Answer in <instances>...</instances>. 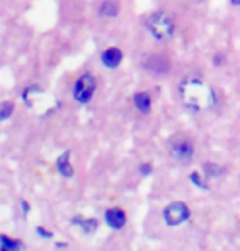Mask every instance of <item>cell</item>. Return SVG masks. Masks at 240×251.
<instances>
[{"mask_svg":"<svg viewBox=\"0 0 240 251\" xmlns=\"http://www.w3.org/2000/svg\"><path fill=\"white\" fill-rule=\"evenodd\" d=\"M183 103L191 110H204L214 103V92L202 79L191 77L181 84Z\"/></svg>","mask_w":240,"mask_h":251,"instance_id":"cell-1","label":"cell"},{"mask_svg":"<svg viewBox=\"0 0 240 251\" xmlns=\"http://www.w3.org/2000/svg\"><path fill=\"white\" fill-rule=\"evenodd\" d=\"M23 102L30 108L31 112L38 113V115H50L56 108H59V100L53 94L46 92L45 89L38 86H30L23 91Z\"/></svg>","mask_w":240,"mask_h":251,"instance_id":"cell-2","label":"cell"},{"mask_svg":"<svg viewBox=\"0 0 240 251\" xmlns=\"http://www.w3.org/2000/svg\"><path fill=\"white\" fill-rule=\"evenodd\" d=\"M145 25H147L148 31L160 41L169 40V38L173 36V33H175V23H173L168 13H164V12L152 13V15L147 18Z\"/></svg>","mask_w":240,"mask_h":251,"instance_id":"cell-3","label":"cell"},{"mask_svg":"<svg viewBox=\"0 0 240 251\" xmlns=\"http://www.w3.org/2000/svg\"><path fill=\"white\" fill-rule=\"evenodd\" d=\"M96 91V79L91 74H84L74 86V99L81 103H87Z\"/></svg>","mask_w":240,"mask_h":251,"instance_id":"cell-4","label":"cell"},{"mask_svg":"<svg viewBox=\"0 0 240 251\" xmlns=\"http://www.w3.org/2000/svg\"><path fill=\"white\" fill-rule=\"evenodd\" d=\"M164 220H166L168 225L171 226H176L183 224V222H186L187 219H189L191 215V210L189 207L185 205V203L181 202H175L171 203V205H168L166 208H164Z\"/></svg>","mask_w":240,"mask_h":251,"instance_id":"cell-5","label":"cell"},{"mask_svg":"<svg viewBox=\"0 0 240 251\" xmlns=\"http://www.w3.org/2000/svg\"><path fill=\"white\" fill-rule=\"evenodd\" d=\"M106 222H107V225L114 230L124 228V225L127 222L125 212L120 210V208H109V210L106 212Z\"/></svg>","mask_w":240,"mask_h":251,"instance_id":"cell-6","label":"cell"},{"mask_svg":"<svg viewBox=\"0 0 240 251\" xmlns=\"http://www.w3.org/2000/svg\"><path fill=\"white\" fill-rule=\"evenodd\" d=\"M143 66L155 74H164L169 68L168 61L161 56H148V59L143 61Z\"/></svg>","mask_w":240,"mask_h":251,"instance_id":"cell-7","label":"cell"},{"mask_svg":"<svg viewBox=\"0 0 240 251\" xmlns=\"http://www.w3.org/2000/svg\"><path fill=\"white\" fill-rule=\"evenodd\" d=\"M122 61V53L120 50L117 48H109L106 50L104 53H102V63H104V66H107V68H117V66L120 64Z\"/></svg>","mask_w":240,"mask_h":251,"instance_id":"cell-8","label":"cell"},{"mask_svg":"<svg viewBox=\"0 0 240 251\" xmlns=\"http://www.w3.org/2000/svg\"><path fill=\"white\" fill-rule=\"evenodd\" d=\"M171 153L173 156H176L178 159L187 161V159H191V156H192V146L189 143H186V141H183V143L173 145Z\"/></svg>","mask_w":240,"mask_h":251,"instance_id":"cell-9","label":"cell"},{"mask_svg":"<svg viewBox=\"0 0 240 251\" xmlns=\"http://www.w3.org/2000/svg\"><path fill=\"white\" fill-rule=\"evenodd\" d=\"M133 100H135L136 108H138V110L142 112V113H148L150 112V107H152V100H150V96H148L147 92L135 94Z\"/></svg>","mask_w":240,"mask_h":251,"instance_id":"cell-10","label":"cell"},{"mask_svg":"<svg viewBox=\"0 0 240 251\" xmlns=\"http://www.w3.org/2000/svg\"><path fill=\"white\" fill-rule=\"evenodd\" d=\"M69 151H66V153L63 156H59V159L56 161V166H58V169H59V173L63 174V176L66 177H71L73 176V168H71V164H69Z\"/></svg>","mask_w":240,"mask_h":251,"instance_id":"cell-11","label":"cell"},{"mask_svg":"<svg viewBox=\"0 0 240 251\" xmlns=\"http://www.w3.org/2000/svg\"><path fill=\"white\" fill-rule=\"evenodd\" d=\"M0 241H2V248L0 251H13V250H23V245L18 240H10L8 236L2 235L0 236Z\"/></svg>","mask_w":240,"mask_h":251,"instance_id":"cell-12","label":"cell"},{"mask_svg":"<svg viewBox=\"0 0 240 251\" xmlns=\"http://www.w3.org/2000/svg\"><path fill=\"white\" fill-rule=\"evenodd\" d=\"M74 224H79V226L86 231V233H94L97 230V220L89 219V220H82V219H74Z\"/></svg>","mask_w":240,"mask_h":251,"instance_id":"cell-13","label":"cell"},{"mask_svg":"<svg viewBox=\"0 0 240 251\" xmlns=\"http://www.w3.org/2000/svg\"><path fill=\"white\" fill-rule=\"evenodd\" d=\"M99 13L106 17H115L117 13H119V7H117L114 2H104L101 5V8H99Z\"/></svg>","mask_w":240,"mask_h":251,"instance_id":"cell-14","label":"cell"},{"mask_svg":"<svg viewBox=\"0 0 240 251\" xmlns=\"http://www.w3.org/2000/svg\"><path fill=\"white\" fill-rule=\"evenodd\" d=\"M13 108L15 107H13L12 102H3L2 108H0V118H2V120H7V118L13 113Z\"/></svg>","mask_w":240,"mask_h":251,"instance_id":"cell-15","label":"cell"},{"mask_svg":"<svg viewBox=\"0 0 240 251\" xmlns=\"http://www.w3.org/2000/svg\"><path fill=\"white\" fill-rule=\"evenodd\" d=\"M204 171L208 173V176H220L222 174V168L217 164H204Z\"/></svg>","mask_w":240,"mask_h":251,"instance_id":"cell-16","label":"cell"},{"mask_svg":"<svg viewBox=\"0 0 240 251\" xmlns=\"http://www.w3.org/2000/svg\"><path fill=\"white\" fill-rule=\"evenodd\" d=\"M191 181L196 184V186H199L202 189H208V184H206L204 179L201 177V174H197V173H192L191 174Z\"/></svg>","mask_w":240,"mask_h":251,"instance_id":"cell-17","label":"cell"},{"mask_svg":"<svg viewBox=\"0 0 240 251\" xmlns=\"http://www.w3.org/2000/svg\"><path fill=\"white\" fill-rule=\"evenodd\" d=\"M150 171H152V166H150V164H142V166H140V173H142L143 176L150 174Z\"/></svg>","mask_w":240,"mask_h":251,"instance_id":"cell-18","label":"cell"},{"mask_svg":"<svg viewBox=\"0 0 240 251\" xmlns=\"http://www.w3.org/2000/svg\"><path fill=\"white\" fill-rule=\"evenodd\" d=\"M36 231H38V233H40L41 236H45V238H51V236H53V233H48V231L43 230L41 226H38V230H36Z\"/></svg>","mask_w":240,"mask_h":251,"instance_id":"cell-19","label":"cell"},{"mask_svg":"<svg viewBox=\"0 0 240 251\" xmlns=\"http://www.w3.org/2000/svg\"><path fill=\"white\" fill-rule=\"evenodd\" d=\"M22 208H23V212L27 214V212L30 210V205H28V203H27L25 201H22Z\"/></svg>","mask_w":240,"mask_h":251,"instance_id":"cell-20","label":"cell"},{"mask_svg":"<svg viewBox=\"0 0 240 251\" xmlns=\"http://www.w3.org/2000/svg\"><path fill=\"white\" fill-rule=\"evenodd\" d=\"M225 58H224V56L222 54H217V58H215L214 61H215V64H220V63H222V61H224Z\"/></svg>","mask_w":240,"mask_h":251,"instance_id":"cell-21","label":"cell"},{"mask_svg":"<svg viewBox=\"0 0 240 251\" xmlns=\"http://www.w3.org/2000/svg\"><path fill=\"white\" fill-rule=\"evenodd\" d=\"M232 5H235V7L240 5V0H232Z\"/></svg>","mask_w":240,"mask_h":251,"instance_id":"cell-22","label":"cell"}]
</instances>
